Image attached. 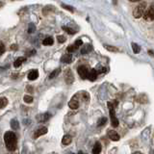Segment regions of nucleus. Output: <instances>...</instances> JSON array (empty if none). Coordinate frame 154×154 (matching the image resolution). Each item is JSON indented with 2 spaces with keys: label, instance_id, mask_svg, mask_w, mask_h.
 <instances>
[{
  "label": "nucleus",
  "instance_id": "nucleus-11",
  "mask_svg": "<svg viewBox=\"0 0 154 154\" xmlns=\"http://www.w3.org/2000/svg\"><path fill=\"white\" fill-rule=\"evenodd\" d=\"M68 107L70 109H73V110H76V109L79 107V102H78L76 99L72 98L70 102H68Z\"/></svg>",
  "mask_w": 154,
  "mask_h": 154
},
{
  "label": "nucleus",
  "instance_id": "nucleus-4",
  "mask_svg": "<svg viewBox=\"0 0 154 154\" xmlns=\"http://www.w3.org/2000/svg\"><path fill=\"white\" fill-rule=\"evenodd\" d=\"M65 80H66L67 84H72L74 81V76L72 71L70 70H67L65 71Z\"/></svg>",
  "mask_w": 154,
  "mask_h": 154
},
{
  "label": "nucleus",
  "instance_id": "nucleus-10",
  "mask_svg": "<svg viewBox=\"0 0 154 154\" xmlns=\"http://www.w3.org/2000/svg\"><path fill=\"white\" fill-rule=\"evenodd\" d=\"M61 61L63 62V63H66V64H70L72 62V55H71L70 53H67L65 54V55L61 58Z\"/></svg>",
  "mask_w": 154,
  "mask_h": 154
},
{
  "label": "nucleus",
  "instance_id": "nucleus-21",
  "mask_svg": "<svg viewBox=\"0 0 154 154\" xmlns=\"http://www.w3.org/2000/svg\"><path fill=\"white\" fill-rule=\"evenodd\" d=\"M132 49H133V52L137 54V53H139L140 51H141V47H140V45H138L137 43H132Z\"/></svg>",
  "mask_w": 154,
  "mask_h": 154
},
{
  "label": "nucleus",
  "instance_id": "nucleus-33",
  "mask_svg": "<svg viewBox=\"0 0 154 154\" xmlns=\"http://www.w3.org/2000/svg\"><path fill=\"white\" fill-rule=\"evenodd\" d=\"M75 45H76L77 47H79L80 45H83V42H82V40H77L76 42H75Z\"/></svg>",
  "mask_w": 154,
  "mask_h": 154
},
{
  "label": "nucleus",
  "instance_id": "nucleus-3",
  "mask_svg": "<svg viewBox=\"0 0 154 154\" xmlns=\"http://www.w3.org/2000/svg\"><path fill=\"white\" fill-rule=\"evenodd\" d=\"M77 71H78V73H79L82 79H87L89 72H90V70H89V68L86 66H80L79 67H78Z\"/></svg>",
  "mask_w": 154,
  "mask_h": 154
},
{
  "label": "nucleus",
  "instance_id": "nucleus-9",
  "mask_svg": "<svg viewBox=\"0 0 154 154\" xmlns=\"http://www.w3.org/2000/svg\"><path fill=\"white\" fill-rule=\"evenodd\" d=\"M97 70H94V68H92V70H90V72H89V75H88V79L90 81H95L97 78Z\"/></svg>",
  "mask_w": 154,
  "mask_h": 154
},
{
  "label": "nucleus",
  "instance_id": "nucleus-5",
  "mask_svg": "<svg viewBox=\"0 0 154 154\" xmlns=\"http://www.w3.org/2000/svg\"><path fill=\"white\" fill-rule=\"evenodd\" d=\"M145 18L148 20H154V5L150 6L149 9L145 13Z\"/></svg>",
  "mask_w": 154,
  "mask_h": 154
},
{
  "label": "nucleus",
  "instance_id": "nucleus-13",
  "mask_svg": "<svg viewBox=\"0 0 154 154\" xmlns=\"http://www.w3.org/2000/svg\"><path fill=\"white\" fill-rule=\"evenodd\" d=\"M25 61H26V59L24 57H18V59L15 61V63H13V67H19L23 63H24Z\"/></svg>",
  "mask_w": 154,
  "mask_h": 154
},
{
  "label": "nucleus",
  "instance_id": "nucleus-35",
  "mask_svg": "<svg viewBox=\"0 0 154 154\" xmlns=\"http://www.w3.org/2000/svg\"><path fill=\"white\" fill-rule=\"evenodd\" d=\"M18 45H16V44H13V45L11 46V49L12 50H18Z\"/></svg>",
  "mask_w": 154,
  "mask_h": 154
},
{
  "label": "nucleus",
  "instance_id": "nucleus-2",
  "mask_svg": "<svg viewBox=\"0 0 154 154\" xmlns=\"http://www.w3.org/2000/svg\"><path fill=\"white\" fill-rule=\"evenodd\" d=\"M145 2H142L140 4L135 7L134 10H133V16L136 18H139L143 16V15H145Z\"/></svg>",
  "mask_w": 154,
  "mask_h": 154
},
{
  "label": "nucleus",
  "instance_id": "nucleus-31",
  "mask_svg": "<svg viewBox=\"0 0 154 154\" xmlns=\"http://www.w3.org/2000/svg\"><path fill=\"white\" fill-rule=\"evenodd\" d=\"M57 40H58V42H59L60 43H65L66 42V38H65L64 36H58L57 37Z\"/></svg>",
  "mask_w": 154,
  "mask_h": 154
},
{
  "label": "nucleus",
  "instance_id": "nucleus-1",
  "mask_svg": "<svg viewBox=\"0 0 154 154\" xmlns=\"http://www.w3.org/2000/svg\"><path fill=\"white\" fill-rule=\"evenodd\" d=\"M4 142L6 145V148L9 151H15L18 145V139L13 132L8 131L4 134Z\"/></svg>",
  "mask_w": 154,
  "mask_h": 154
},
{
  "label": "nucleus",
  "instance_id": "nucleus-23",
  "mask_svg": "<svg viewBox=\"0 0 154 154\" xmlns=\"http://www.w3.org/2000/svg\"><path fill=\"white\" fill-rule=\"evenodd\" d=\"M63 30H65L67 34H70V35H73V34L76 33V31L70 28V27H67V26H63Z\"/></svg>",
  "mask_w": 154,
  "mask_h": 154
},
{
  "label": "nucleus",
  "instance_id": "nucleus-34",
  "mask_svg": "<svg viewBox=\"0 0 154 154\" xmlns=\"http://www.w3.org/2000/svg\"><path fill=\"white\" fill-rule=\"evenodd\" d=\"M35 53H36V50H31L30 52L27 54L28 56H32V55H35Z\"/></svg>",
  "mask_w": 154,
  "mask_h": 154
},
{
  "label": "nucleus",
  "instance_id": "nucleus-12",
  "mask_svg": "<svg viewBox=\"0 0 154 154\" xmlns=\"http://www.w3.org/2000/svg\"><path fill=\"white\" fill-rule=\"evenodd\" d=\"M38 77H39V71H38L37 70H34L32 71H30L29 74H28V79L31 80V81L36 80Z\"/></svg>",
  "mask_w": 154,
  "mask_h": 154
},
{
  "label": "nucleus",
  "instance_id": "nucleus-29",
  "mask_svg": "<svg viewBox=\"0 0 154 154\" xmlns=\"http://www.w3.org/2000/svg\"><path fill=\"white\" fill-rule=\"evenodd\" d=\"M35 30H36V27H35V25L34 24H29V28H28V33L29 34H32V33H34L35 32Z\"/></svg>",
  "mask_w": 154,
  "mask_h": 154
},
{
  "label": "nucleus",
  "instance_id": "nucleus-40",
  "mask_svg": "<svg viewBox=\"0 0 154 154\" xmlns=\"http://www.w3.org/2000/svg\"><path fill=\"white\" fill-rule=\"evenodd\" d=\"M70 154H74V153H70Z\"/></svg>",
  "mask_w": 154,
  "mask_h": 154
},
{
  "label": "nucleus",
  "instance_id": "nucleus-27",
  "mask_svg": "<svg viewBox=\"0 0 154 154\" xmlns=\"http://www.w3.org/2000/svg\"><path fill=\"white\" fill-rule=\"evenodd\" d=\"M106 122H107V119L106 118H101L98 121V122H97V126H103V125H105L106 124Z\"/></svg>",
  "mask_w": 154,
  "mask_h": 154
},
{
  "label": "nucleus",
  "instance_id": "nucleus-36",
  "mask_svg": "<svg viewBox=\"0 0 154 154\" xmlns=\"http://www.w3.org/2000/svg\"><path fill=\"white\" fill-rule=\"evenodd\" d=\"M27 91H28L29 92H33V88L31 86H28L27 87Z\"/></svg>",
  "mask_w": 154,
  "mask_h": 154
},
{
  "label": "nucleus",
  "instance_id": "nucleus-32",
  "mask_svg": "<svg viewBox=\"0 0 154 154\" xmlns=\"http://www.w3.org/2000/svg\"><path fill=\"white\" fill-rule=\"evenodd\" d=\"M62 7H63L64 9H67V10H68L70 12H73V8L71 6H68V5H65V4H63L62 5Z\"/></svg>",
  "mask_w": 154,
  "mask_h": 154
},
{
  "label": "nucleus",
  "instance_id": "nucleus-20",
  "mask_svg": "<svg viewBox=\"0 0 154 154\" xmlns=\"http://www.w3.org/2000/svg\"><path fill=\"white\" fill-rule=\"evenodd\" d=\"M60 72H61V70H60V68H56V70H54L52 71V72H51V73L49 74V78H50V79H53L54 77L58 76Z\"/></svg>",
  "mask_w": 154,
  "mask_h": 154
},
{
  "label": "nucleus",
  "instance_id": "nucleus-18",
  "mask_svg": "<svg viewBox=\"0 0 154 154\" xmlns=\"http://www.w3.org/2000/svg\"><path fill=\"white\" fill-rule=\"evenodd\" d=\"M11 127H12L13 130H18L19 128V123H18V121H16V119H13L11 121Z\"/></svg>",
  "mask_w": 154,
  "mask_h": 154
},
{
  "label": "nucleus",
  "instance_id": "nucleus-6",
  "mask_svg": "<svg viewBox=\"0 0 154 154\" xmlns=\"http://www.w3.org/2000/svg\"><path fill=\"white\" fill-rule=\"evenodd\" d=\"M47 133V128L46 127H40V128H38L35 133H34V139H38L39 137L43 136V135H45Z\"/></svg>",
  "mask_w": 154,
  "mask_h": 154
},
{
  "label": "nucleus",
  "instance_id": "nucleus-37",
  "mask_svg": "<svg viewBox=\"0 0 154 154\" xmlns=\"http://www.w3.org/2000/svg\"><path fill=\"white\" fill-rule=\"evenodd\" d=\"M132 154H143V153H142V152H140V151H136V152L132 153Z\"/></svg>",
  "mask_w": 154,
  "mask_h": 154
},
{
  "label": "nucleus",
  "instance_id": "nucleus-16",
  "mask_svg": "<svg viewBox=\"0 0 154 154\" xmlns=\"http://www.w3.org/2000/svg\"><path fill=\"white\" fill-rule=\"evenodd\" d=\"M92 50V46L91 45V44H86V45H84L83 47H82L81 49V53L82 54H87L89 53L90 51Z\"/></svg>",
  "mask_w": 154,
  "mask_h": 154
},
{
  "label": "nucleus",
  "instance_id": "nucleus-7",
  "mask_svg": "<svg viewBox=\"0 0 154 154\" xmlns=\"http://www.w3.org/2000/svg\"><path fill=\"white\" fill-rule=\"evenodd\" d=\"M50 118H51V115L48 114V113H45V114L37 116V121L39 122H45L46 121H48Z\"/></svg>",
  "mask_w": 154,
  "mask_h": 154
},
{
  "label": "nucleus",
  "instance_id": "nucleus-17",
  "mask_svg": "<svg viewBox=\"0 0 154 154\" xmlns=\"http://www.w3.org/2000/svg\"><path fill=\"white\" fill-rule=\"evenodd\" d=\"M53 43H54V40L51 37H47L43 40V45H52Z\"/></svg>",
  "mask_w": 154,
  "mask_h": 154
},
{
  "label": "nucleus",
  "instance_id": "nucleus-14",
  "mask_svg": "<svg viewBox=\"0 0 154 154\" xmlns=\"http://www.w3.org/2000/svg\"><path fill=\"white\" fill-rule=\"evenodd\" d=\"M101 145L100 143H97L94 146V148H92V154H99L101 152Z\"/></svg>",
  "mask_w": 154,
  "mask_h": 154
},
{
  "label": "nucleus",
  "instance_id": "nucleus-25",
  "mask_svg": "<svg viewBox=\"0 0 154 154\" xmlns=\"http://www.w3.org/2000/svg\"><path fill=\"white\" fill-rule=\"evenodd\" d=\"M23 100H24L25 103L30 104V103H32L34 99H33L32 97H31V95H24V97H23Z\"/></svg>",
  "mask_w": 154,
  "mask_h": 154
},
{
  "label": "nucleus",
  "instance_id": "nucleus-19",
  "mask_svg": "<svg viewBox=\"0 0 154 154\" xmlns=\"http://www.w3.org/2000/svg\"><path fill=\"white\" fill-rule=\"evenodd\" d=\"M8 105V99L6 97H1L0 98V109L5 108Z\"/></svg>",
  "mask_w": 154,
  "mask_h": 154
},
{
  "label": "nucleus",
  "instance_id": "nucleus-24",
  "mask_svg": "<svg viewBox=\"0 0 154 154\" xmlns=\"http://www.w3.org/2000/svg\"><path fill=\"white\" fill-rule=\"evenodd\" d=\"M77 48H78V47H77L76 45H75V44H71V45L67 46V50L68 53H72V52H74L75 50H77Z\"/></svg>",
  "mask_w": 154,
  "mask_h": 154
},
{
  "label": "nucleus",
  "instance_id": "nucleus-39",
  "mask_svg": "<svg viewBox=\"0 0 154 154\" xmlns=\"http://www.w3.org/2000/svg\"><path fill=\"white\" fill-rule=\"evenodd\" d=\"M78 154H86V153H84L83 151H79V152H78Z\"/></svg>",
  "mask_w": 154,
  "mask_h": 154
},
{
  "label": "nucleus",
  "instance_id": "nucleus-26",
  "mask_svg": "<svg viewBox=\"0 0 154 154\" xmlns=\"http://www.w3.org/2000/svg\"><path fill=\"white\" fill-rule=\"evenodd\" d=\"M105 48L108 51H111V52H119V48L115 46H111V45H105Z\"/></svg>",
  "mask_w": 154,
  "mask_h": 154
},
{
  "label": "nucleus",
  "instance_id": "nucleus-15",
  "mask_svg": "<svg viewBox=\"0 0 154 154\" xmlns=\"http://www.w3.org/2000/svg\"><path fill=\"white\" fill-rule=\"evenodd\" d=\"M71 141H72V138H71V136H70V135H65L63 140H62V143H63V145H70V143H71Z\"/></svg>",
  "mask_w": 154,
  "mask_h": 154
},
{
  "label": "nucleus",
  "instance_id": "nucleus-28",
  "mask_svg": "<svg viewBox=\"0 0 154 154\" xmlns=\"http://www.w3.org/2000/svg\"><path fill=\"white\" fill-rule=\"evenodd\" d=\"M82 97H83V99H84L85 101H89V100H90V94H89L88 92H82Z\"/></svg>",
  "mask_w": 154,
  "mask_h": 154
},
{
  "label": "nucleus",
  "instance_id": "nucleus-30",
  "mask_svg": "<svg viewBox=\"0 0 154 154\" xmlns=\"http://www.w3.org/2000/svg\"><path fill=\"white\" fill-rule=\"evenodd\" d=\"M5 45H4V43H3L2 42H0V55H2L3 53L5 52Z\"/></svg>",
  "mask_w": 154,
  "mask_h": 154
},
{
  "label": "nucleus",
  "instance_id": "nucleus-38",
  "mask_svg": "<svg viewBox=\"0 0 154 154\" xmlns=\"http://www.w3.org/2000/svg\"><path fill=\"white\" fill-rule=\"evenodd\" d=\"M3 5H4V3H3V2H0V8H1V7H2Z\"/></svg>",
  "mask_w": 154,
  "mask_h": 154
},
{
  "label": "nucleus",
  "instance_id": "nucleus-8",
  "mask_svg": "<svg viewBox=\"0 0 154 154\" xmlns=\"http://www.w3.org/2000/svg\"><path fill=\"white\" fill-rule=\"evenodd\" d=\"M108 137L112 140V141H115V142H117L119 140V135L116 131H114V130H109Z\"/></svg>",
  "mask_w": 154,
  "mask_h": 154
},
{
  "label": "nucleus",
  "instance_id": "nucleus-22",
  "mask_svg": "<svg viewBox=\"0 0 154 154\" xmlns=\"http://www.w3.org/2000/svg\"><path fill=\"white\" fill-rule=\"evenodd\" d=\"M137 101L140 102V103H145V102H148V98L145 97V95L141 94L138 97V99H137Z\"/></svg>",
  "mask_w": 154,
  "mask_h": 154
}]
</instances>
